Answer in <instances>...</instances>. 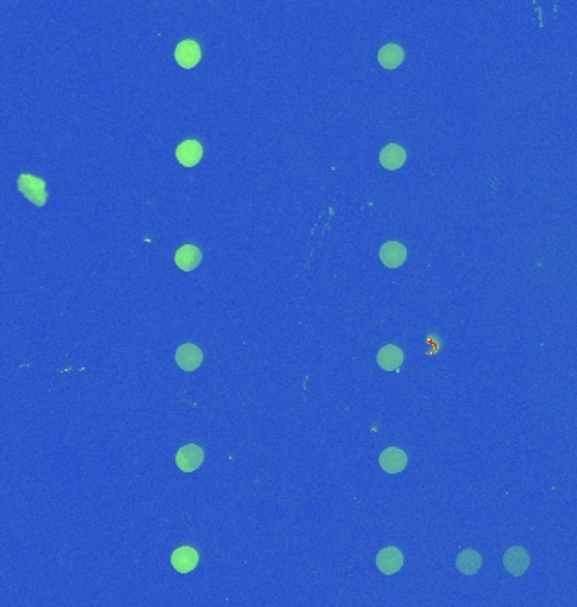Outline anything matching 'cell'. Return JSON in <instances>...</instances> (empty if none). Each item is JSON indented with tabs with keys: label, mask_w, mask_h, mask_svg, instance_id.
<instances>
[{
	"label": "cell",
	"mask_w": 577,
	"mask_h": 607,
	"mask_svg": "<svg viewBox=\"0 0 577 607\" xmlns=\"http://www.w3.org/2000/svg\"><path fill=\"white\" fill-rule=\"evenodd\" d=\"M481 565H483L481 555H479L476 550H472V548H466V550H463L458 555V558H456V567H458V570L464 575L478 574V570L481 569Z\"/></svg>",
	"instance_id": "obj_14"
},
{
	"label": "cell",
	"mask_w": 577,
	"mask_h": 607,
	"mask_svg": "<svg viewBox=\"0 0 577 607\" xmlns=\"http://www.w3.org/2000/svg\"><path fill=\"white\" fill-rule=\"evenodd\" d=\"M174 58H176V61L183 66V68L186 69L195 68L201 60L199 44H197L196 41H191V39H186V41L177 44L176 51H174Z\"/></svg>",
	"instance_id": "obj_6"
},
{
	"label": "cell",
	"mask_w": 577,
	"mask_h": 607,
	"mask_svg": "<svg viewBox=\"0 0 577 607\" xmlns=\"http://www.w3.org/2000/svg\"><path fill=\"white\" fill-rule=\"evenodd\" d=\"M407 462H409L407 454L397 447H389L380 454L382 469L389 474L402 473L407 468Z\"/></svg>",
	"instance_id": "obj_8"
},
{
	"label": "cell",
	"mask_w": 577,
	"mask_h": 607,
	"mask_svg": "<svg viewBox=\"0 0 577 607\" xmlns=\"http://www.w3.org/2000/svg\"><path fill=\"white\" fill-rule=\"evenodd\" d=\"M407 152L404 147L397 146V143H390V146L383 147L380 152V164L389 170H397L405 164Z\"/></svg>",
	"instance_id": "obj_13"
},
{
	"label": "cell",
	"mask_w": 577,
	"mask_h": 607,
	"mask_svg": "<svg viewBox=\"0 0 577 607\" xmlns=\"http://www.w3.org/2000/svg\"><path fill=\"white\" fill-rule=\"evenodd\" d=\"M377 567L382 574L393 575L404 567V555L397 547H387L378 552Z\"/></svg>",
	"instance_id": "obj_4"
},
{
	"label": "cell",
	"mask_w": 577,
	"mask_h": 607,
	"mask_svg": "<svg viewBox=\"0 0 577 607\" xmlns=\"http://www.w3.org/2000/svg\"><path fill=\"white\" fill-rule=\"evenodd\" d=\"M378 367L385 371H398L404 363V351L395 344H387L377 354Z\"/></svg>",
	"instance_id": "obj_10"
},
{
	"label": "cell",
	"mask_w": 577,
	"mask_h": 607,
	"mask_svg": "<svg viewBox=\"0 0 577 607\" xmlns=\"http://www.w3.org/2000/svg\"><path fill=\"white\" fill-rule=\"evenodd\" d=\"M380 260L389 268L400 267L407 260V248L398 241H387L380 248Z\"/></svg>",
	"instance_id": "obj_9"
},
{
	"label": "cell",
	"mask_w": 577,
	"mask_h": 607,
	"mask_svg": "<svg viewBox=\"0 0 577 607\" xmlns=\"http://www.w3.org/2000/svg\"><path fill=\"white\" fill-rule=\"evenodd\" d=\"M503 565L515 577L524 575L530 565V555L524 547H512L503 555Z\"/></svg>",
	"instance_id": "obj_3"
},
{
	"label": "cell",
	"mask_w": 577,
	"mask_h": 607,
	"mask_svg": "<svg viewBox=\"0 0 577 607\" xmlns=\"http://www.w3.org/2000/svg\"><path fill=\"white\" fill-rule=\"evenodd\" d=\"M204 461V450L196 443H188V446L181 447L176 455L177 468L184 473H195V470L203 464Z\"/></svg>",
	"instance_id": "obj_2"
},
{
	"label": "cell",
	"mask_w": 577,
	"mask_h": 607,
	"mask_svg": "<svg viewBox=\"0 0 577 607\" xmlns=\"http://www.w3.org/2000/svg\"><path fill=\"white\" fill-rule=\"evenodd\" d=\"M176 157L184 167H195L203 157V147L196 140H186L177 147Z\"/></svg>",
	"instance_id": "obj_11"
},
{
	"label": "cell",
	"mask_w": 577,
	"mask_h": 607,
	"mask_svg": "<svg viewBox=\"0 0 577 607\" xmlns=\"http://www.w3.org/2000/svg\"><path fill=\"white\" fill-rule=\"evenodd\" d=\"M201 258H203V255H201L199 248L195 247V245H184V247H181L179 250L176 252L174 262H176V265L179 267L181 270L191 272L199 265Z\"/></svg>",
	"instance_id": "obj_12"
},
{
	"label": "cell",
	"mask_w": 577,
	"mask_h": 607,
	"mask_svg": "<svg viewBox=\"0 0 577 607\" xmlns=\"http://www.w3.org/2000/svg\"><path fill=\"white\" fill-rule=\"evenodd\" d=\"M176 363L184 371H195L203 363V351L196 344H181L176 351Z\"/></svg>",
	"instance_id": "obj_5"
},
{
	"label": "cell",
	"mask_w": 577,
	"mask_h": 607,
	"mask_svg": "<svg viewBox=\"0 0 577 607\" xmlns=\"http://www.w3.org/2000/svg\"><path fill=\"white\" fill-rule=\"evenodd\" d=\"M17 188L22 194L29 200L33 204L44 206L48 200V193H46L44 181L30 174H21L17 179Z\"/></svg>",
	"instance_id": "obj_1"
},
{
	"label": "cell",
	"mask_w": 577,
	"mask_h": 607,
	"mask_svg": "<svg viewBox=\"0 0 577 607\" xmlns=\"http://www.w3.org/2000/svg\"><path fill=\"white\" fill-rule=\"evenodd\" d=\"M199 562V555L193 547H181L174 550L171 555V563L179 574H189L197 567Z\"/></svg>",
	"instance_id": "obj_7"
},
{
	"label": "cell",
	"mask_w": 577,
	"mask_h": 607,
	"mask_svg": "<svg viewBox=\"0 0 577 607\" xmlns=\"http://www.w3.org/2000/svg\"><path fill=\"white\" fill-rule=\"evenodd\" d=\"M404 58H405L404 49H402L398 44L383 46L380 53H378V61H380V64L387 69L398 68V66L402 64V61H404Z\"/></svg>",
	"instance_id": "obj_15"
}]
</instances>
